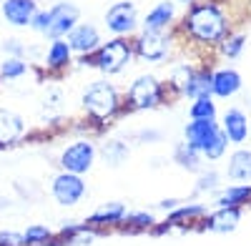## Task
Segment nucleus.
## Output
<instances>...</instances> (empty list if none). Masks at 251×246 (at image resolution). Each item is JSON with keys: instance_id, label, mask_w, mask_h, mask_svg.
Here are the masks:
<instances>
[{"instance_id": "4", "label": "nucleus", "mask_w": 251, "mask_h": 246, "mask_svg": "<svg viewBox=\"0 0 251 246\" xmlns=\"http://www.w3.org/2000/svg\"><path fill=\"white\" fill-rule=\"evenodd\" d=\"M128 60H131V46L126 43L123 38H116V40H111V43L100 46L96 50L93 66L100 68L103 73H108V75H116V73H121L126 68Z\"/></svg>"}, {"instance_id": "3", "label": "nucleus", "mask_w": 251, "mask_h": 246, "mask_svg": "<svg viewBox=\"0 0 251 246\" xmlns=\"http://www.w3.org/2000/svg\"><path fill=\"white\" fill-rule=\"evenodd\" d=\"M83 108H86L88 116L103 121L116 113L118 108V93L116 88L108 83V80H96V83H91L86 88V93H83Z\"/></svg>"}, {"instance_id": "32", "label": "nucleus", "mask_w": 251, "mask_h": 246, "mask_svg": "<svg viewBox=\"0 0 251 246\" xmlns=\"http://www.w3.org/2000/svg\"><path fill=\"white\" fill-rule=\"evenodd\" d=\"M216 183H219V173H214V171L201 173L199 181H196V191H214Z\"/></svg>"}, {"instance_id": "6", "label": "nucleus", "mask_w": 251, "mask_h": 246, "mask_svg": "<svg viewBox=\"0 0 251 246\" xmlns=\"http://www.w3.org/2000/svg\"><path fill=\"white\" fill-rule=\"evenodd\" d=\"M50 194L60 206H75V203H80L83 198H86V181H83L80 176H75V173L63 171L53 178Z\"/></svg>"}, {"instance_id": "17", "label": "nucleus", "mask_w": 251, "mask_h": 246, "mask_svg": "<svg viewBox=\"0 0 251 246\" xmlns=\"http://www.w3.org/2000/svg\"><path fill=\"white\" fill-rule=\"evenodd\" d=\"M241 88V75L231 68H221L216 73H211V93L219 98H228Z\"/></svg>"}, {"instance_id": "20", "label": "nucleus", "mask_w": 251, "mask_h": 246, "mask_svg": "<svg viewBox=\"0 0 251 246\" xmlns=\"http://www.w3.org/2000/svg\"><path fill=\"white\" fill-rule=\"evenodd\" d=\"M251 201V186H228L216 196V206H236L241 209L244 203Z\"/></svg>"}, {"instance_id": "8", "label": "nucleus", "mask_w": 251, "mask_h": 246, "mask_svg": "<svg viewBox=\"0 0 251 246\" xmlns=\"http://www.w3.org/2000/svg\"><path fill=\"white\" fill-rule=\"evenodd\" d=\"M136 53L143 60H151V63L163 60L166 55L171 53V35L166 33V30H161V33H149V30H146L136 40Z\"/></svg>"}, {"instance_id": "13", "label": "nucleus", "mask_w": 251, "mask_h": 246, "mask_svg": "<svg viewBox=\"0 0 251 246\" xmlns=\"http://www.w3.org/2000/svg\"><path fill=\"white\" fill-rule=\"evenodd\" d=\"M23 133H25V121L13 111L0 108V148L18 143Z\"/></svg>"}, {"instance_id": "2", "label": "nucleus", "mask_w": 251, "mask_h": 246, "mask_svg": "<svg viewBox=\"0 0 251 246\" xmlns=\"http://www.w3.org/2000/svg\"><path fill=\"white\" fill-rule=\"evenodd\" d=\"M186 146L206 156L208 161H216L226 153L228 138L221 126H216V121H191L186 126Z\"/></svg>"}, {"instance_id": "14", "label": "nucleus", "mask_w": 251, "mask_h": 246, "mask_svg": "<svg viewBox=\"0 0 251 246\" xmlns=\"http://www.w3.org/2000/svg\"><path fill=\"white\" fill-rule=\"evenodd\" d=\"M35 0H5L3 3V15L10 25L15 28H23L30 25V20L35 15Z\"/></svg>"}, {"instance_id": "9", "label": "nucleus", "mask_w": 251, "mask_h": 246, "mask_svg": "<svg viewBox=\"0 0 251 246\" xmlns=\"http://www.w3.org/2000/svg\"><path fill=\"white\" fill-rule=\"evenodd\" d=\"M50 13V23H48V33L46 35H50L53 40H58V38H66L75 25H78V8L75 5H71V3H58L55 8H50L48 10Z\"/></svg>"}, {"instance_id": "7", "label": "nucleus", "mask_w": 251, "mask_h": 246, "mask_svg": "<svg viewBox=\"0 0 251 246\" xmlns=\"http://www.w3.org/2000/svg\"><path fill=\"white\" fill-rule=\"evenodd\" d=\"M163 98V86L153 75H138L128 88V103L133 108H156Z\"/></svg>"}, {"instance_id": "33", "label": "nucleus", "mask_w": 251, "mask_h": 246, "mask_svg": "<svg viewBox=\"0 0 251 246\" xmlns=\"http://www.w3.org/2000/svg\"><path fill=\"white\" fill-rule=\"evenodd\" d=\"M0 246H25L20 231H0Z\"/></svg>"}, {"instance_id": "28", "label": "nucleus", "mask_w": 251, "mask_h": 246, "mask_svg": "<svg viewBox=\"0 0 251 246\" xmlns=\"http://www.w3.org/2000/svg\"><path fill=\"white\" fill-rule=\"evenodd\" d=\"M103 153H106V158H108L111 163H121V161L128 158V146H126L123 141H111Z\"/></svg>"}, {"instance_id": "1", "label": "nucleus", "mask_w": 251, "mask_h": 246, "mask_svg": "<svg viewBox=\"0 0 251 246\" xmlns=\"http://www.w3.org/2000/svg\"><path fill=\"white\" fill-rule=\"evenodd\" d=\"M183 28L199 43H224L228 33V20L216 3H201L188 10Z\"/></svg>"}, {"instance_id": "23", "label": "nucleus", "mask_w": 251, "mask_h": 246, "mask_svg": "<svg viewBox=\"0 0 251 246\" xmlns=\"http://www.w3.org/2000/svg\"><path fill=\"white\" fill-rule=\"evenodd\" d=\"M23 239H25V246H46V244L53 239V231H50L48 226L33 223V226H28V229H25Z\"/></svg>"}, {"instance_id": "26", "label": "nucleus", "mask_w": 251, "mask_h": 246, "mask_svg": "<svg viewBox=\"0 0 251 246\" xmlns=\"http://www.w3.org/2000/svg\"><path fill=\"white\" fill-rule=\"evenodd\" d=\"M28 73V66H25V60L23 58H8L3 66H0V75L3 78H20V75H25Z\"/></svg>"}, {"instance_id": "37", "label": "nucleus", "mask_w": 251, "mask_h": 246, "mask_svg": "<svg viewBox=\"0 0 251 246\" xmlns=\"http://www.w3.org/2000/svg\"><path fill=\"white\" fill-rule=\"evenodd\" d=\"M249 106H251V96H249Z\"/></svg>"}, {"instance_id": "27", "label": "nucleus", "mask_w": 251, "mask_h": 246, "mask_svg": "<svg viewBox=\"0 0 251 246\" xmlns=\"http://www.w3.org/2000/svg\"><path fill=\"white\" fill-rule=\"evenodd\" d=\"M206 214V206L203 203H191V206H181V209H171V221H186V219H196V216H203Z\"/></svg>"}, {"instance_id": "5", "label": "nucleus", "mask_w": 251, "mask_h": 246, "mask_svg": "<svg viewBox=\"0 0 251 246\" xmlns=\"http://www.w3.org/2000/svg\"><path fill=\"white\" fill-rule=\"evenodd\" d=\"M96 161V148L91 141H73L71 146H66V151L60 153V169L68 171V173H75V176H83L88 173L91 166Z\"/></svg>"}, {"instance_id": "31", "label": "nucleus", "mask_w": 251, "mask_h": 246, "mask_svg": "<svg viewBox=\"0 0 251 246\" xmlns=\"http://www.w3.org/2000/svg\"><path fill=\"white\" fill-rule=\"evenodd\" d=\"M48 23H50V13L48 10H35L33 20H30V28L38 33H48Z\"/></svg>"}, {"instance_id": "19", "label": "nucleus", "mask_w": 251, "mask_h": 246, "mask_svg": "<svg viewBox=\"0 0 251 246\" xmlns=\"http://www.w3.org/2000/svg\"><path fill=\"white\" fill-rule=\"evenodd\" d=\"M228 178L236 183H246L251 181V151L249 148H239L228 158V169H226Z\"/></svg>"}, {"instance_id": "22", "label": "nucleus", "mask_w": 251, "mask_h": 246, "mask_svg": "<svg viewBox=\"0 0 251 246\" xmlns=\"http://www.w3.org/2000/svg\"><path fill=\"white\" fill-rule=\"evenodd\" d=\"M174 161L178 163V166H183L186 171H199L201 169V153H196L194 148H188L186 143L174 151Z\"/></svg>"}, {"instance_id": "21", "label": "nucleus", "mask_w": 251, "mask_h": 246, "mask_svg": "<svg viewBox=\"0 0 251 246\" xmlns=\"http://www.w3.org/2000/svg\"><path fill=\"white\" fill-rule=\"evenodd\" d=\"M68 60H71V46H68V40H53L50 43V50H48V66L50 68H63V66H68Z\"/></svg>"}, {"instance_id": "11", "label": "nucleus", "mask_w": 251, "mask_h": 246, "mask_svg": "<svg viewBox=\"0 0 251 246\" xmlns=\"http://www.w3.org/2000/svg\"><path fill=\"white\" fill-rule=\"evenodd\" d=\"M98 43H100V35L93 25L83 23V25H75L71 33H68V46H71V53H78V55H88V53H96L98 50Z\"/></svg>"}, {"instance_id": "36", "label": "nucleus", "mask_w": 251, "mask_h": 246, "mask_svg": "<svg viewBox=\"0 0 251 246\" xmlns=\"http://www.w3.org/2000/svg\"><path fill=\"white\" fill-rule=\"evenodd\" d=\"M249 133H251V123H249Z\"/></svg>"}, {"instance_id": "24", "label": "nucleus", "mask_w": 251, "mask_h": 246, "mask_svg": "<svg viewBox=\"0 0 251 246\" xmlns=\"http://www.w3.org/2000/svg\"><path fill=\"white\" fill-rule=\"evenodd\" d=\"M194 75H196V68H194V66H178V68H174V73H171V83H174L176 91H181V93L186 96V91H188V86H191Z\"/></svg>"}, {"instance_id": "30", "label": "nucleus", "mask_w": 251, "mask_h": 246, "mask_svg": "<svg viewBox=\"0 0 251 246\" xmlns=\"http://www.w3.org/2000/svg\"><path fill=\"white\" fill-rule=\"evenodd\" d=\"M126 223H131V226H153V216L149 211H133L126 216Z\"/></svg>"}, {"instance_id": "25", "label": "nucleus", "mask_w": 251, "mask_h": 246, "mask_svg": "<svg viewBox=\"0 0 251 246\" xmlns=\"http://www.w3.org/2000/svg\"><path fill=\"white\" fill-rule=\"evenodd\" d=\"M191 118L194 121H214L216 118V106L211 98H196L191 106Z\"/></svg>"}, {"instance_id": "12", "label": "nucleus", "mask_w": 251, "mask_h": 246, "mask_svg": "<svg viewBox=\"0 0 251 246\" xmlns=\"http://www.w3.org/2000/svg\"><path fill=\"white\" fill-rule=\"evenodd\" d=\"M241 221V209L236 206H219L214 214H208L206 229L214 234H231Z\"/></svg>"}, {"instance_id": "34", "label": "nucleus", "mask_w": 251, "mask_h": 246, "mask_svg": "<svg viewBox=\"0 0 251 246\" xmlns=\"http://www.w3.org/2000/svg\"><path fill=\"white\" fill-rule=\"evenodd\" d=\"M5 50H10V53H18V58H20V53H23V43H18V40H8Z\"/></svg>"}, {"instance_id": "29", "label": "nucleus", "mask_w": 251, "mask_h": 246, "mask_svg": "<svg viewBox=\"0 0 251 246\" xmlns=\"http://www.w3.org/2000/svg\"><path fill=\"white\" fill-rule=\"evenodd\" d=\"M244 43H246L244 35H231V38H226L224 43H221V53H224L226 58H236V55H241Z\"/></svg>"}, {"instance_id": "10", "label": "nucleus", "mask_w": 251, "mask_h": 246, "mask_svg": "<svg viewBox=\"0 0 251 246\" xmlns=\"http://www.w3.org/2000/svg\"><path fill=\"white\" fill-rule=\"evenodd\" d=\"M136 23H138V13H136V5L123 0V3H116L108 13H106V25L111 33L116 35H126L136 30Z\"/></svg>"}, {"instance_id": "16", "label": "nucleus", "mask_w": 251, "mask_h": 246, "mask_svg": "<svg viewBox=\"0 0 251 246\" xmlns=\"http://www.w3.org/2000/svg\"><path fill=\"white\" fill-rule=\"evenodd\" d=\"M226 138L231 141V143H244L246 136H249V121L244 116L241 108H231V111H226L224 113V128Z\"/></svg>"}, {"instance_id": "15", "label": "nucleus", "mask_w": 251, "mask_h": 246, "mask_svg": "<svg viewBox=\"0 0 251 246\" xmlns=\"http://www.w3.org/2000/svg\"><path fill=\"white\" fill-rule=\"evenodd\" d=\"M126 216H128L126 203L113 201V203L100 206L98 211H93V214L88 216V223H91V226H116V223H123V221H126Z\"/></svg>"}, {"instance_id": "18", "label": "nucleus", "mask_w": 251, "mask_h": 246, "mask_svg": "<svg viewBox=\"0 0 251 246\" xmlns=\"http://www.w3.org/2000/svg\"><path fill=\"white\" fill-rule=\"evenodd\" d=\"M174 15H176V8H174V3L171 0H163V3H158L149 15H146V20H143V28L149 30V33H161V30H166L169 28V23L174 20Z\"/></svg>"}, {"instance_id": "35", "label": "nucleus", "mask_w": 251, "mask_h": 246, "mask_svg": "<svg viewBox=\"0 0 251 246\" xmlns=\"http://www.w3.org/2000/svg\"><path fill=\"white\" fill-rule=\"evenodd\" d=\"M181 3H194V0H181Z\"/></svg>"}]
</instances>
